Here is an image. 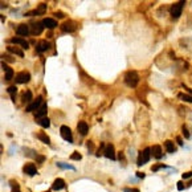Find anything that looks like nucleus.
I'll return each instance as SVG.
<instances>
[{"instance_id":"obj_15","label":"nucleus","mask_w":192,"mask_h":192,"mask_svg":"<svg viewBox=\"0 0 192 192\" xmlns=\"http://www.w3.org/2000/svg\"><path fill=\"white\" fill-rule=\"evenodd\" d=\"M16 33L19 34V36H28L29 25H27V24H20V25L16 28Z\"/></svg>"},{"instance_id":"obj_2","label":"nucleus","mask_w":192,"mask_h":192,"mask_svg":"<svg viewBox=\"0 0 192 192\" xmlns=\"http://www.w3.org/2000/svg\"><path fill=\"white\" fill-rule=\"evenodd\" d=\"M150 158H151V147H146L143 151H141V152H139V155H138V162H137V164H138L139 167H141V166H144V164H146L147 162L150 160Z\"/></svg>"},{"instance_id":"obj_43","label":"nucleus","mask_w":192,"mask_h":192,"mask_svg":"<svg viewBox=\"0 0 192 192\" xmlns=\"http://www.w3.org/2000/svg\"><path fill=\"white\" fill-rule=\"evenodd\" d=\"M131 192H141L138 188H131Z\"/></svg>"},{"instance_id":"obj_21","label":"nucleus","mask_w":192,"mask_h":192,"mask_svg":"<svg viewBox=\"0 0 192 192\" xmlns=\"http://www.w3.org/2000/svg\"><path fill=\"white\" fill-rule=\"evenodd\" d=\"M23 102H28V103H32L33 102V95H32V92L31 90H27V92H24L23 94Z\"/></svg>"},{"instance_id":"obj_18","label":"nucleus","mask_w":192,"mask_h":192,"mask_svg":"<svg viewBox=\"0 0 192 192\" xmlns=\"http://www.w3.org/2000/svg\"><path fill=\"white\" fill-rule=\"evenodd\" d=\"M151 154H152V156H154L155 159H160L162 156H163V154H162V147L159 146V144L152 146L151 147Z\"/></svg>"},{"instance_id":"obj_30","label":"nucleus","mask_w":192,"mask_h":192,"mask_svg":"<svg viewBox=\"0 0 192 192\" xmlns=\"http://www.w3.org/2000/svg\"><path fill=\"white\" fill-rule=\"evenodd\" d=\"M7 92H8L11 95H15V94H16V92H17V88L15 85H12V86H9L8 89H7Z\"/></svg>"},{"instance_id":"obj_34","label":"nucleus","mask_w":192,"mask_h":192,"mask_svg":"<svg viewBox=\"0 0 192 192\" xmlns=\"http://www.w3.org/2000/svg\"><path fill=\"white\" fill-rule=\"evenodd\" d=\"M176 184H178V189H179V191H183V189H184V183H183V181H178V183H176Z\"/></svg>"},{"instance_id":"obj_33","label":"nucleus","mask_w":192,"mask_h":192,"mask_svg":"<svg viewBox=\"0 0 192 192\" xmlns=\"http://www.w3.org/2000/svg\"><path fill=\"white\" fill-rule=\"evenodd\" d=\"M166 167H167V166H164V164H158V166H154V167H152L151 170H152V171L155 172V171H158L159 168H166Z\"/></svg>"},{"instance_id":"obj_39","label":"nucleus","mask_w":192,"mask_h":192,"mask_svg":"<svg viewBox=\"0 0 192 192\" xmlns=\"http://www.w3.org/2000/svg\"><path fill=\"white\" fill-rule=\"evenodd\" d=\"M118 159H119V160H122V162H125V156H123V154H122V152H119V154H118Z\"/></svg>"},{"instance_id":"obj_8","label":"nucleus","mask_w":192,"mask_h":192,"mask_svg":"<svg viewBox=\"0 0 192 192\" xmlns=\"http://www.w3.org/2000/svg\"><path fill=\"white\" fill-rule=\"evenodd\" d=\"M103 155H105L107 159L115 160V151H114V146H113L111 143H110V144H106V146H105V150H103Z\"/></svg>"},{"instance_id":"obj_10","label":"nucleus","mask_w":192,"mask_h":192,"mask_svg":"<svg viewBox=\"0 0 192 192\" xmlns=\"http://www.w3.org/2000/svg\"><path fill=\"white\" fill-rule=\"evenodd\" d=\"M44 31V24L43 21L41 23H33L31 25V33L33 36H37V34H41V32Z\"/></svg>"},{"instance_id":"obj_23","label":"nucleus","mask_w":192,"mask_h":192,"mask_svg":"<svg viewBox=\"0 0 192 192\" xmlns=\"http://www.w3.org/2000/svg\"><path fill=\"white\" fill-rule=\"evenodd\" d=\"M56 166L60 167L62 170H72V171H76V167H73L72 164H68V163H64V162H57Z\"/></svg>"},{"instance_id":"obj_29","label":"nucleus","mask_w":192,"mask_h":192,"mask_svg":"<svg viewBox=\"0 0 192 192\" xmlns=\"http://www.w3.org/2000/svg\"><path fill=\"white\" fill-rule=\"evenodd\" d=\"M12 76H13V69H11V68H9L8 70H7V72H6V80H7V81L12 80Z\"/></svg>"},{"instance_id":"obj_37","label":"nucleus","mask_w":192,"mask_h":192,"mask_svg":"<svg viewBox=\"0 0 192 192\" xmlns=\"http://www.w3.org/2000/svg\"><path fill=\"white\" fill-rule=\"evenodd\" d=\"M88 149H89V154H92V151H93V142L92 141L88 142Z\"/></svg>"},{"instance_id":"obj_4","label":"nucleus","mask_w":192,"mask_h":192,"mask_svg":"<svg viewBox=\"0 0 192 192\" xmlns=\"http://www.w3.org/2000/svg\"><path fill=\"white\" fill-rule=\"evenodd\" d=\"M60 134H61V138H62L64 141L69 142V143H73V135H72V130L69 129L68 126L62 125L60 127Z\"/></svg>"},{"instance_id":"obj_26","label":"nucleus","mask_w":192,"mask_h":192,"mask_svg":"<svg viewBox=\"0 0 192 192\" xmlns=\"http://www.w3.org/2000/svg\"><path fill=\"white\" fill-rule=\"evenodd\" d=\"M179 98H180L181 101H184V102H191L192 103V97H191V95H187V94L180 93V94H179Z\"/></svg>"},{"instance_id":"obj_22","label":"nucleus","mask_w":192,"mask_h":192,"mask_svg":"<svg viewBox=\"0 0 192 192\" xmlns=\"http://www.w3.org/2000/svg\"><path fill=\"white\" fill-rule=\"evenodd\" d=\"M37 123L40 125L41 127H44V129H48V127L50 126V119H49L48 117H44V118H41V119L37 121Z\"/></svg>"},{"instance_id":"obj_40","label":"nucleus","mask_w":192,"mask_h":192,"mask_svg":"<svg viewBox=\"0 0 192 192\" xmlns=\"http://www.w3.org/2000/svg\"><path fill=\"white\" fill-rule=\"evenodd\" d=\"M137 176H138V178H139V179H143L146 175H144L143 172H137Z\"/></svg>"},{"instance_id":"obj_3","label":"nucleus","mask_w":192,"mask_h":192,"mask_svg":"<svg viewBox=\"0 0 192 192\" xmlns=\"http://www.w3.org/2000/svg\"><path fill=\"white\" fill-rule=\"evenodd\" d=\"M184 4H186V1H178V3L172 4V7H171V16L174 17V19H178V17H180L181 12H183Z\"/></svg>"},{"instance_id":"obj_31","label":"nucleus","mask_w":192,"mask_h":192,"mask_svg":"<svg viewBox=\"0 0 192 192\" xmlns=\"http://www.w3.org/2000/svg\"><path fill=\"white\" fill-rule=\"evenodd\" d=\"M181 178H183V179H189V178H192V171L184 172L183 175H181Z\"/></svg>"},{"instance_id":"obj_9","label":"nucleus","mask_w":192,"mask_h":192,"mask_svg":"<svg viewBox=\"0 0 192 192\" xmlns=\"http://www.w3.org/2000/svg\"><path fill=\"white\" fill-rule=\"evenodd\" d=\"M23 172L29 176H34V175H37V168H36V166L33 163H28L23 167Z\"/></svg>"},{"instance_id":"obj_13","label":"nucleus","mask_w":192,"mask_h":192,"mask_svg":"<svg viewBox=\"0 0 192 192\" xmlns=\"http://www.w3.org/2000/svg\"><path fill=\"white\" fill-rule=\"evenodd\" d=\"M77 130L78 132H80L81 135H86L88 134V131H89V125L86 123L85 121H80L77 123Z\"/></svg>"},{"instance_id":"obj_41","label":"nucleus","mask_w":192,"mask_h":192,"mask_svg":"<svg viewBox=\"0 0 192 192\" xmlns=\"http://www.w3.org/2000/svg\"><path fill=\"white\" fill-rule=\"evenodd\" d=\"M176 142H178V144H179V146H183V141H181V138H180V137H178V138H176Z\"/></svg>"},{"instance_id":"obj_16","label":"nucleus","mask_w":192,"mask_h":192,"mask_svg":"<svg viewBox=\"0 0 192 192\" xmlns=\"http://www.w3.org/2000/svg\"><path fill=\"white\" fill-rule=\"evenodd\" d=\"M43 24H44V27H46L48 29H55L56 27L58 25L57 21H56L55 19H50V17H46V19H44Z\"/></svg>"},{"instance_id":"obj_6","label":"nucleus","mask_w":192,"mask_h":192,"mask_svg":"<svg viewBox=\"0 0 192 192\" xmlns=\"http://www.w3.org/2000/svg\"><path fill=\"white\" fill-rule=\"evenodd\" d=\"M76 29H77V25H76V23L74 21H72V20L65 21V23L61 25V31L68 32V33H72V32H74Z\"/></svg>"},{"instance_id":"obj_24","label":"nucleus","mask_w":192,"mask_h":192,"mask_svg":"<svg viewBox=\"0 0 192 192\" xmlns=\"http://www.w3.org/2000/svg\"><path fill=\"white\" fill-rule=\"evenodd\" d=\"M37 138L40 139L43 143H45V144H50V138L48 137V135L45 134V132H40V134H37Z\"/></svg>"},{"instance_id":"obj_25","label":"nucleus","mask_w":192,"mask_h":192,"mask_svg":"<svg viewBox=\"0 0 192 192\" xmlns=\"http://www.w3.org/2000/svg\"><path fill=\"white\" fill-rule=\"evenodd\" d=\"M46 8H48L46 3H41L40 6H39V8H37L39 15H44V13H45V12H46Z\"/></svg>"},{"instance_id":"obj_45","label":"nucleus","mask_w":192,"mask_h":192,"mask_svg":"<svg viewBox=\"0 0 192 192\" xmlns=\"http://www.w3.org/2000/svg\"><path fill=\"white\" fill-rule=\"evenodd\" d=\"M46 192H50V191H46Z\"/></svg>"},{"instance_id":"obj_44","label":"nucleus","mask_w":192,"mask_h":192,"mask_svg":"<svg viewBox=\"0 0 192 192\" xmlns=\"http://www.w3.org/2000/svg\"><path fill=\"white\" fill-rule=\"evenodd\" d=\"M12 192H20V189L19 188H12Z\"/></svg>"},{"instance_id":"obj_42","label":"nucleus","mask_w":192,"mask_h":192,"mask_svg":"<svg viewBox=\"0 0 192 192\" xmlns=\"http://www.w3.org/2000/svg\"><path fill=\"white\" fill-rule=\"evenodd\" d=\"M3 57H6V60H7V61H9V62H13V61H15L13 58H11L9 56H7V55H6V56H3Z\"/></svg>"},{"instance_id":"obj_20","label":"nucleus","mask_w":192,"mask_h":192,"mask_svg":"<svg viewBox=\"0 0 192 192\" xmlns=\"http://www.w3.org/2000/svg\"><path fill=\"white\" fill-rule=\"evenodd\" d=\"M7 50L9 52V53H13V55H17L19 57H24V53H23V50L21 49H19V48H16V46H7Z\"/></svg>"},{"instance_id":"obj_32","label":"nucleus","mask_w":192,"mask_h":192,"mask_svg":"<svg viewBox=\"0 0 192 192\" xmlns=\"http://www.w3.org/2000/svg\"><path fill=\"white\" fill-rule=\"evenodd\" d=\"M55 16L57 17V19H64V17H65V15H64V12L57 11V12H55Z\"/></svg>"},{"instance_id":"obj_7","label":"nucleus","mask_w":192,"mask_h":192,"mask_svg":"<svg viewBox=\"0 0 192 192\" xmlns=\"http://www.w3.org/2000/svg\"><path fill=\"white\" fill-rule=\"evenodd\" d=\"M16 82L17 83H27L31 81V74H29L28 72H20L16 74Z\"/></svg>"},{"instance_id":"obj_12","label":"nucleus","mask_w":192,"mask_h":192,"mask_svg":"<svg viewBox=\"0 0 192 192\" xmlns=\"http://www.w3.org/2000/svg\"><path fill=\"white\" fill-rule=\"evenodd\" d=\"M46 113H48V106H46V103H43L40 109L34 113V118L39 121V119H41V118L46 117Z\"/></svg>"},{"instance_id":"obj_28","label":"nucleus","mask_w":192,"mask_h":192,"mask_svg":"<svg viewBox=\"0 0 192 192\" xmlns=\"http://www.w3.org/2000/svg\"><path fill=\"white\" fill-rule=\"evenodd\" d=\"M181 132H183V135L187 138V139H189V138H191V135H189V131H188V129H187L186 125H183V126H181Z\"/></svg>"},{"instance_id":"obj_27","label":"nucleus","mask_w":192,"mask_h":192,"mask_svg":"<svg viewBox=\"0 0 192 192\" xmlns=\"http://www.w3.org/2000/svg\"><path fill=\"white\" fill-rule=\"evenodd\" d=\"M70 159H72V160H81V159H82V155H81L80 152H73V154L70 155Z\"/></svg>"},{"instance_id":"obj_11","label":"nucleus","mask_w":192,"mask_h":192,"mask_svg":"<svg viewBox=\"0 0 192 192\" xmlns=\"http://www.w3.org/2000/svg\"><path fill=\"white\" fill-rule=\"evenodd\" d=\"M9 43L21 45V48H23V49H28L29 48V43L27 40H24V39H21V37H12L11 40H9Z\"/></svg>"},{"instance_id":"obj_35","label":"nucleus","mask_w":192,"mask_h":192,"mask_svg":"<svg viewBox=\"0 0 192 192\" xmlns=\"http://www.w3.org/2000/svg\"><path fill=\"white\" fill-rule=\"evenodd\" d=\"M9 184H11L12 188H19V184H17L16 180H11V181H9Z\"/></svg>"},{"instance_id":"obj_17","label":"nucleus","mask_w":192,"mask_h":192,"mask_svg":"<svg viewBox=\"0 0 192 192\" xmlns=\"http://www.w3.org/2000/svg\"><path fill=\"white\" fill-rule=\"evenodd\" d=\"M65 181H64V179H56L55 181H53V184H52V189L53 191H60V189L65 188Z\"/></svg>"},{"instance_id":"obj_1","label":"nucleus","mask_w":192,"mask_h":192,"mask_svg":"<svg viewBox=\"0 0 192 192\" xmlns=\"http://www.w3.org/2000/svg\"><path fill=\"white\" fill-rule=\"evenodd\" d=\"M125 82L129 88H137V85L139 83V76L134 70H129L125 74Z\"/></svg>"},{"instance_id":"obj_36","label":"nucleus","mask_w":192,"mask_h":192,"mask_svg":"<svg viewBox=\"0 0 192 192\" xmlns=\"http://www.w3.org/2000/svg\"><path fill=\"white\" fill-rule=\"evenodd\" d=\"M36 160H37L39 163H43V162L45 160V156H41V155H37V156H36Z\"/></svg>"},{"instance_id":"obj_14","label":"nucleus","mask_w":192,"mask_h":192,"mask_svg":"<svg viewBox=\"0 0 192 192\" xmlns=\"http://www.w3.org/2000/svg\"><path fill=\"white\" fill-rule=\"evenodd\" d=\"M49 46H50V44L48 43L46 40H41L37 43V45H36V50L39 52V53H43V52H46L49 49Z\"/></svg>"},{"instance_id":"obj_38","label":"nucleus","mask_w":192,"mask_h":192,"mask_svg":"<svg viewBox=\"0 0 192 192\" xmlns=\"http://www.w3.org/2000/svg\"><path fill=\"white\" fill-rule=\"evenodd\" d=\"M1 69H3V70H4V72H7V70H8V65H7V64L6 62H4V61H3V62H1Z\"/></svg>"},{"instance_id":"obj_19","label":"nucleus","mask_w":192,"mask_h":192,"mask_svg":"<svg viewBox=\"0 0 192 192\" xmlns=\"http://www.w3.org/2000/svg\"><path fill=\"white\" fill-rule=\"evenodd\" d=\"M164 147H166V150H167L168 154H175L176 152V149H175V146H174V142L170 141V139L164 142Z\"/></svg>"},{"instance_id":"obj_5","label":"nucleus","mask_w":192,"mask_h":192,"mask_svg":"<svg viewBox=\"0 0 192 192\" xmlns=\"http://www.w3.org/2000/svg\"><path fill=\"white\" fill-rule=\"evenodd\" d=\"M41 105H43V97L40 95V97H37V98H36V100H34L32 103H29L28 106H27V109H25V110H27L28 113L34 111V110H39V109H40Z\"/></svg>"}]
</instances>
